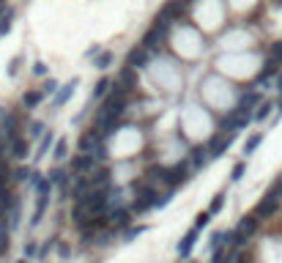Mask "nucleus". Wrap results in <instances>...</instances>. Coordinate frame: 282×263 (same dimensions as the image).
<instances>
[{
  "label": "nucleus",
  "mask_w": 282,
  "mask_h": 263,
  "mask_svg": "<svg viewBox=\"0 0 282 263\" xmlns=\"http://www.w3.org/2000/svg\"><path fill=\"white\" fill-rule=\"evenodd\" d=\"M148 175L165 181L170 190H176L178 184H184V181L189 178V175H186V162H178V165H173V167H151Z\"/></svg>",
  "instance_id": "obj_1"
},
{
  "label": "nucleus",
  "mask_w": 282,
  "mask_h": 263,
  "mask_svg": "<svg viewBox=\"0 0 282 263\" xmlns=\"http://www.w3.org/2000/svg\"><path fill=\"white\" fill-rule=\"evenodd\" d=\"M132 190H134V195H137V198H134V206H132L137 214H143V211H148V208L156 206V192H153L145 181H134Z\"/></svg>",
  "instance_id": "obj_2"
},
{
  "label": "nucleus",
  "mask_w": 282,
  "mask_h": 263,
  "mask_svg": "<svg viewBox=\"0 0 282 263\" xmlns=\"http://www.w3.org/2000/svg\"><path fill=\"white\" fill-rule=\"evenodd\" d=\"M279 198H282V181H277V184L271 186V192H266V198L258 203V208H255V217H271L274 211H277L279 206Z\"/></svg>",
  "instance_id": "obj_3"
},
{
  "label": "nucleus",
  "mask_w": 282,
  "mask_h": 263,
  "mask_svg": "<svg viewBox=\"0 0 282 263\" xmlns=\"http://www.w3.org/2000/svg\"><path fill=\"white\" fill-rule=\"evenodd\" d=\"M85 206L93 211V217H102L110 206V190H93L88 198H85Z\"/></svg>",
  "instance_id": "obj_4"
},
{
  "label": "nucleus",
  "mask_w": 282,
  "mask_h": 263,
  "mask_svg": "<svg viewBox=\"0 0 282 263\" xmlns=\"http://www.w3.org/2000/svg\"><path fill=\"white\" fill-rule=\"evenodd\" d=\"M255 231H258V217H255V214H250V217H244V219L238 222V228L233 231V233H236V247L244 244V241L250 239Z\"/></svg>",
  "instance_id": "obj_5"
},
{
  "label": "nucleus",
  "mask_w": 282,
  "mask_h": 263,
  "mask_svg": "<svg viewBox=\"0 0 282 263\" xmlns=\"http://www.w3.org/2000/svg\"><path fill=\"white\" fill-rule=\"evenodd\" d=\"M181 9H184V6H181V0H167V3L162 6V11H159L156 14V25H170L173 19H176L178 14H181Z\"/></svg>",
  "instance_id": "obj_6"
},
{
  "label": "nucleus",
  "mask_w": 282,
  "mask_h": 263,
  "mask_svg": "<svg viewBox=\"0 0 282 263\" xmlns=\"http://www.w3.org/2000/svg\"><path fill=\"white\" fill-rule=\"evenodd\" d=\"M236 140V134H214L211 137V143H208V151H211V159H217V157H222V154L230 148V143Z\"/></svg>",
  "instance_id": "obj_7"
},
{
  "label": "nucleus",
  "mask_w": 282,
  "mask_h": 263,
  "mask_svg": "<svg viewBox=\"0 0 282 263\" xmlns=\"http://www.w3.org/2000/svg\"><path fill=\"white\" fill-rule=\"evenodd\" d=\"M126 66H129V69H143V66H148V50H145V47H134L129 55H126Z\"/></svg>",
  "instance_id": "obj_8"
},
{
  "label": "nucleus",
  "mask_w": 282,
  "mask_h": 263,
  "mask_svg": "<svg viewBox=\"0 0 282 263\" xmlns=\"http://www.w3.org/2000/svg\"><path fill=\"white\" fill-rule=\"evenodd\" d=\"M99 145H102V134H99L96 129L85 132L83 137H79V151L83 154H91L93 157V148H99Z\"/></svg>",
  "instance_id": "obj_9"
},
{
  "label": "nucleus",
  "mask_w": 282,
  "mask_h": 263,
  "mask_svg": "<svg viewBox=\"0 0 282 263\" xmlns=\"http://www.w3.org/2000/svg\"><path fill=\"white\" fill-rule=\"evenodd\" d=\"M165 33H167L165 25H153V28L143 36V44H140V47H145V50H153V47H156V44L165 39Z\"/></svg>",
  "instance_id": "obj_10"
},
{
  "label": "nucleus",
  "mask_w": 282,
  "mask_h": 263,
  "mask_svg": "<svg viewBox=\"0 0 282 263\" xmlns=\"http://www.w3.org/2000/svg\"><path fill=\"white\" fill-rule=\"evenodd\" d=\"M118 88H124L126 93H129L132 88H137V69H129V66H126V69L118 74Z\"/></svg>",
  "instance_id": "obj_11"
},
{
  "label": "nucleus",
  "mask_w": 282,
  "mask_h": 263,
  "mask_svg": "<svg viewBox=\"0 0 282 263\" xmlns=\"http://www.w3.org/2000/svg\"><path fill=\"white\" fill-rule=\"evenodd\" d=\"M71 219L77 222V228H85L91 219H96V217H93V211H91L85 203H77V206H74V214H71Z\"/></svg>",
  "instance_id": "obj_12"
},
{
  "label": "nucleus",
  "mask_w": 282,
  "mask_h": 263,
  "mask_svg": "<svg viewBox=\"0 0 282 263\" xmlns=\"http://www.w3.org/2000/svg\"><path fill=\"white\" fill-rule=\"evenodd\" d=\"M79 85V80L77 77H71L69 80V83H66L63 88H60V91H58V96H55V107H63L66 102H69V99H71V93H74V88Z\"/></svg>",
  "instance_id": "obj_13"
},
{
  "label": "nucleus",
  "mask_w": 282,
  "mask_h": 263,
  "mask_svg": "<svg viewBox=\"0 0 282 263\" xmlns=\"http://www.w3.org/2000/svg\"><path fill=\"white\" fill-rule=\"evenodd\" d=\"M71 170H74L77 175H83V173H93V157L91 154H79V157L71 162Z\"/></svg>",
  "instance_id": "obj_14"
},
{
  "label": "nucleus",
  "mask_w": 282,
  "mask_h": 263,
  "mask_svg": "<svg viewBox=\"0 0 282 263\" xmlns=\"http://www.w3.org/2000/svg\"><path fill=\"white\" fill-rule=\"evenodd\" d=\"M208 162H211V151H208V145L192 148V165H194V167H206Z\"/></svg>",
  "instance_id": "obj_15"
},
{
  "label": "nucleus",
  "mask_w": 282,
  "mask_h": 263,
  "mask_svg": "<svg viewBox=\"0 0 282 263\" xmlns=\"http://www.w3.org/2000/svg\"><path fill=\"white\" fill-rule=\"evenodd\" d=\"M194 241H197V231H194V228H192V231H189V233L184 236V239L178 241V255H181V258H186V255L192 252Z\"/></svg>",
  "instance_id": "obj_16"
},
{
  "label": "nucleus",
  "mask_w": 282,
  "mask_h": 263,
  "mask_svg": "<svg viewBox=\"0 0 282 263\" xmlns=\"http://www.w3.org/2000/svg\"><path fill=\"white\" fill-rule=\"evenodd\" d=\"M110 222L115 228H126V225H129V211H126V208H120V206H115L110 211Z\"/></svg>",
  "instance_id": "obj_17"
},
{
  "label": "nucleus",
  "mask_w": 282,
  "mask_h": 263,
  "mask_svg": "<svg viewBox=\"0 0 282 263\" xmlns=\"http://www.w3.org/2000/svg\"><path fill=\"white\" fill-rule=\"evenodd\" d=\"M3 129H6V137L14 143V140H19V134H17V129H19V121H17V116H6V121H3Z\"/></svg>",
  "instance_id": "obj_18"
},
{
  "label": "nucleus",
  "mask_w": 282,
  "mask_h": 263,
  "mask_svg": "<svg viewBox=\"0 0 282 263\" xmlns=\"http://www.w3.org/2000/svg\"><path fill=\"white\" fill-rule=\"evenodd\" d=\"M277 69H279V63L268 58L266 63H263V69H260V74H258V83H266L268 77H274V74H277Z\"/></svg>",
  "instance_id": "obj_19"
},
{
  "label": "nucleus",
  "mask_w": 282,
  "mask_h": 263,
  "mask_svg": "<svg viewBox=\"0 0 282 263\" xmlns=\"http://www.w3.org/2000/svg\"><path fill=\"white\" fill-rule=\"evenodd\" d=\"M11 157L14 159H25L28 157V140H14V143H11Z\"/></svg>",
  "instance_id": "obj_20"
},
{
  "label": "nucleus",
  "mask_w": 282,
  "mask_h": 263,
  "mask_svg": "<svg viewBox=\"0 0 282 263\" xmlns=\"http://www.w3.org/2000/svg\"><path fill=\"white\" fill-rule=\"evenodd\" d=\"M42 99H44L42 91H28V93L22 96V104H25V107H38V104H42Z\"/></svg>",
  "instance_id": "obj_21"
},
{
  "label": "nucleus",
  "mask_w": 282,
  "mask_h": 263,
  "mask_svg": "<svg viewBox=\"0 0 282 263\" xmlns=\"http://www.w3.org/2000/svg\"><path fill=\"white\" fill-rule=\"evenodd\" d=\"M260 102V96L255 91H250V93H241V99H238V107H244V110H250V107H255Z\"/></svg>",
  "instance_id": "obj_22"
},
{
  "label": "nucleus",
  "mask_w": 282,
  "mask_h": 263,
  "mask_svg": "<svg viewBox=\"0 0 282 263\" xmlns=\"http://www.w3.org/2000/svg\"><path fill=\"white\" fill-rule=\"evenodd\" d=\"M47 178H50L52 184H58V186H66V181H69V178H66V170H60V167L50 170V173H47Z\"/></svg>",
  "instance_id": "obj_23"
},
{
  "label": "nucleus",
  "mask_w": 282,
  "mask_h": 263,
  "mask_svg": "<svg viewBox=\"0 0 282 263\" xmlns=\"http://www.w3.org/2000/svg\"><path fill=\"white\" fill-rule=\"evenodd\" d=\"M50 145H52V132H47L44 137H42V143H38V151H36V159H42L47 151H50Z\"/></svg>",
  "instance_id": "obj_24"
},
{
  "label": "nucleus",
  "mask_w": 282,
  "mask_h": 263,
  "mask_svg": "<svg viewBox=\"0 0 282 263\" xmlns=\"http://www.w3.org/2000/svg\"><path fill=\"white\" fill-rule=\"evenodd\" d=\"M260 143H263V134H252V137L244 143V154L250 157V154H252V151H255V148H258Z\"/></svg>",
  "instance_id": "obj_25"
},
{
  "label": "nucleus",
  "mask_w": 282,
  "mask_h": 263,
  "mask_svg": "<svg viewBox=\"0 0 282 263\" xmlns=\"http://www.w3.org/2000/svg\"><path fill=\"white\" fill-rule=\"evenodd\" d=\"M222 206H225V192H219L217 198L211 200V206H208V214H219V211H222Z\"/></svg>",
  "instance_id": "obj_26"
},
{
  "label": "nucleus",
  "mask_w": 282,
  "mask_h": 263,
  "mask_svg": "<svg viewBox=\"0 0 282 263\" xmlns=\"http://www.w3.org/2000/svg\"><path fill=\"white\" fill-rule=\"evenodd\" d=\"M11 19H14V11L9 9L3 17H0V33H9L11 30Z\"/></svg>",
  "instance_id": "obj_27"
},
{
  "label": "nucleus",
  "mask_w": 282,
  "mask_h": 263,
  "mask_svg": "<svg viewBox=\"0 0 282 263\" xmlns=\"http://www.w3.org/2000/svg\"><path fill=\"white\" fill-rule=\"evenodd\" d=\"M110 63H112V52H102V55L93 60V66H96V69H107Z\"/></svg>",
  "instance_id": "obj_28"
},
{
  "label": "nucleus",
  "mask_w": 282,
  "mask_h": 263,
  "mask_svg": "<svg viewBox=\"0 0 282 263\" xmlns=\"http://www.w3.org/2000/svg\"><path fill=\"white\" fill-rule=\"evenodd\" d=\"M107 88H110V80H107V77H102V80H99V83H96V88H93V96H104V93H107Z\"/></svg>",
  "instance_id": "obj_29"
},
{
  "label": "nucleus",
  "mask_w": 282,
  "mask_h": 263,
  "mask_svg": "<svg viewBox=\"0 0 282 263\" xmlns=\"http://www.w3.org/2000/svg\"><path fill=\"white\" fill-rule=\"evenodd\" d=\"M274 107H271V102H260V107H258V112H255V121H263L268 112H271Z\"/></svg>",
  "instance_id": "obj_30"
},
{
  "label": "nucleus",
  "mask_w": 282,
  "mask_h": 263,
  "mask_svg": "<svg viewBox=\"0 0 282 263\" xmlns=\"http://www.w3.org/2000/svg\"><path fill=\"white\" fill-rule=\"evenodd\" d=\"M227 260V247H219V249H214V255H211V263H225Z\"/></svg>",
  "instance_id": "obj_31"
},
{
  "label": "nucleus",
  "mask_w": 282,
  "mask_h": 263,
  "mask_svg": "<svg viewBox=\"0 0 282 263\" xmlns=\"http://www.w3.org/2000/svg\"><path fill=\"white\" fill-rule=\"evenodd\" d=\"M44 124H42V121H33V124H30V137H44Z\"/></svg>",
  "instance_id": "obj_32"
},
{
  "label": "nucleus",
  "mask_w": 282,
  "mask_h": 263,
  "mask_svg": "<svg viewBox=\"0 0 282 263\" xmlns=\"http://www.w3.org/2000/svg\"><path fill=\"white\" fill-rule=\"evenodd\" d=\"M208 222H211V214H208V211L197 214V219H194V231H200V228H206Z\"/></svg>",
  "instance_id": "obj_33"
},
{
  "label": "nucleus",
  "mask_w": 282,
  "mask_h": 263,
  "mask_svg": "<svg viewBox=\"0 0 282 263\" xmlns=\"http://www.w3.org/2000/svg\"><path fill=\"white\" fill-rule=\"evenodd\" d=\"M9 175H11L9 165H6V162H0V192H3V186H6V181H9Z\"/></svg>",
  "instance_id": "obj_34"
},
{
  "label": "nucleus",
  "mask_w": 282,
  "mask_h": 263,
  "mask_svg": "<svg viewBox=\"0 0 282 263\" xmlns=\"http://www.w3.org/2000/svg\"><path fill=\"white\" fill-rule=\"evenodd\" d=\"M66 151H69L66 140H58V143H55V154H52V157H55V159H63V157H66Z\"/></svg>",
  "instance_id": "obj_35"
},
{
  "label": "nucleus",
  "mask_w": 282,
  "mask_h": 263,
  "mask_svg": "<svg viewBox=\"0 0 282 263\" xmlns=\"http://www.w3.org/2000/svg\"><path fill=\"white\" fill-rule=\"evenodd\" d=\"M14 178L17 181H28V178H33V170L30 167H19V170H14Z\"/></svg>",
  "instance_id": "obj_36"
},
{
  "label": "nucleus",
  "mask_w": 282,
  "mask_h": 263,
  "mask_svg": "<svg viewBox=\"0 0 282 263\" xmlns=\"http://www.w3.org/2000/svg\"><path fill=\"white\" fill-rule=\"evenodd\" d=\"M271 60H277V63H282V42L271 44Z\"/></svg>",
  "instance_id": "obj_37"
},
{
  "label": "nucleus",
  "mask_w": 282,
  "mask_h": 263,
  "mask_svg": "<svg viewBox=\"0 0 282 263\" xmlns=\"http://www.w3.org/2000/svg\"><path fill=\"white\" fill-rule=\"evenodd\" d=\"M58 88H60V85H58V83H55V80H52V77H50V80H47V83H44V88H42V93H44V96H47V93H55V91H58Z\"/></svg>",
  "instance_id": "obj_38"
},
{
  "label": "nucleus",
  "mask_w": 282,
  "mask_h": 263,
  "mask_svg": "<svg viewBox=\"0 0 282 263\" xmlns=\"http://www.w3.org/2000/svg\"><path fill=\"white\" fill-rule=\"evenodd\" d=\"M244 170H247V165H244V162H238V165L233 167V175H230V178H233V181H241V175H244Z\"/></svg>",
  "instance_id": "obj_39"
},
{
  "label": "nucleus",
  "mask_w": 282,
  "mask_h": 263,
  "mask_svg": "<svg viewBox=\"0 0 282 263\" xmlns=\"http://www.w3.org/2000/svg\"><path fill=\"white\" fill-rule=\"evenodd\" d=\"M19 63H22V58H19V55H17V58H11V63H9V74H11V77H14V74L19 71Z\"/></svg>",
  "instance_id": "obj_40"
},
{
  "label": "nucleus",
  "mask_w": 282,
  "mask_h": 263,
  "mask_svg": "<svg viewBox=\"0 0 282 263\" xmlns=\"http://www.w3.org/2000/svg\"><path fill=\"white\" fill-rule=\"evenodd\" d=\"M170 198H173V192H167V195H162V198H156V206H153V208H165L167 203H170Z\"/></svg>",
  "instance_id": "obj_41"
},
{
  "label": "nucleus",
  "mask_w": 282,
  "mask_h": 263,
  "mask_svg": "<svg viewBox=\"0 0 282 263\" xmlns=\"http://www.w3.org/2000/svg\"><path fill=\"white\" fill-rule=\"evenodd\" d=\"M33 74L44 77V74H47V63H42V60H38V63H33Z\"/></svg>",
  "instance_id": "obj_42"
},
{
  "label": "nucleus",
  "mask_w": 282,
  "mask_h": 263,
  "mask_svg": "<svg viewBox=\"0 0 282 263\" xmlns=\"http://www.w3.org/2000/svg\"><path fill=\"white\" fill-rule=\"evenodd\" d=\"M93 159L104 162V159H107V148H104V145H99V148H96V154H93Z\"/></svg>",
  "instance_id": "obj_43"
},
{
  "label": "nucleus",
  "mask_w": 282,
  "mask_h": 263,
  "mask_svg": "<svg viewBox=\"0 0 282 263\" xmlns=\"http://www.w3.org/2000/svg\"><path fill=\"white\" fill-rule=\"evenodd\" d=\"M25 255H36V244H25Z\"/></svg>",
  "instance_id": "obj_44"
},
{
  "label": "nucleus",
  "mask_w": 282,
  "mask_h": 263,
  "mask_svg": "<svg viewBox=\"0 0 282 263\" xmlns=\"http://www.w3.org/2000/svg\"><path fill=\"white\" fill-rule=\"evenodd\" d=\"M140 233H143V228H137V231H129V233H126V239H134V236H140Z\"/></svg>",
  "instance_id": "obj_45"
},
{
  "label": "nucleus",
  "mask_w": 282,
  "mask_h": 263,
  "mask_svg": "<svg viewBox=\"0 0 282 263\" xmlns=\"http://www.w3.org/2000/svg\"><path fill=\"white\" fill-rule=\"evenodd\" d=\"M279 91H282V77H279Z\"/></svg>",
  "instance_id": "obj_46"
},
{
  "label": "nucleus",
  "mask_w": 282,
  "mask_h": 263,
  "mask_svg": "<svg viewBox=\"0 0 282 263\" xmlns=\"http://www.w3.org/2000/svg\"><path fill=\"white\" fill-rule=\"evenodd\" d=\"M17 263H25V260H17Z\"/></svg>",
  "instance_id": "obj_47"
},
{
  "label": "nucleus",
  "mask_w": 282,
  "mask_h": 263,
  "mask_svg": "<svg viewBox=\"0 0 282 263\" xmlns=\"http://www.w3.org/2000/svg\"><path fill=\"white\" fill-rule=\"evenodd\" d=\"M0 3H3V0H0Z\"/></svg>",
  "instance_id": "obj_48"
},
{
  "label": "nucleus",
  "mask_w": 282,
  "mask_h": 263,
  "mask_svg": "<svg viewBox=\"0 0 282 263\" xmlns=\"http://www.w3.org/2000/svg\"><path fill=\"white\" fill-rule=\"evenodd\" d=\"M189 3H192V0H189Z\"/></svg>",
  "instance_id": "obj_49"
}]
</instances>
